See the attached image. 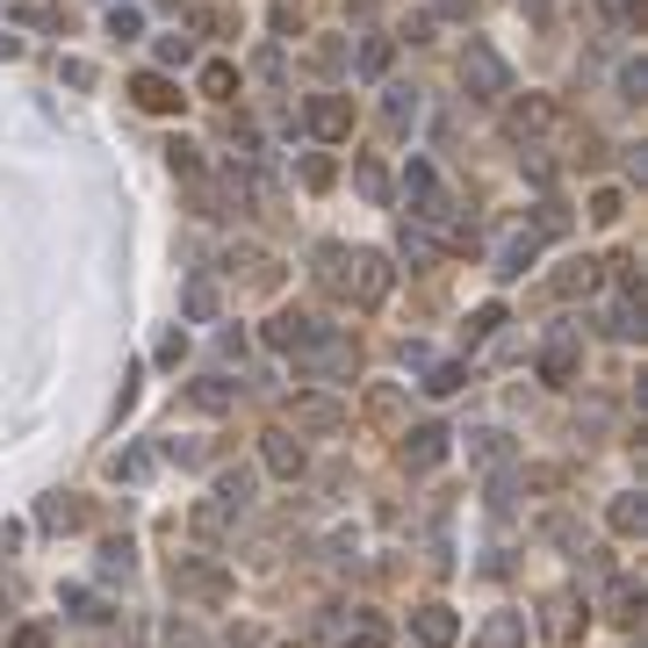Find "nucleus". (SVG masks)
Wrapping results in <instances>:
<instances>
[{"instance_id":"nucleus-1","label":"nucleus","mask_w":648,"mask_h":648,"mask_svg":"<svg viewBox=\"0 0 648 648\" xmlns=\"http://www.w3.org/2000/svg\"><path fill=\"white\" fill-rule=\"evenodd\" d=\"M317 281L332 296H354L360 310H382L396 289V267L382 253H346V245H317Z\"/></svg>"},{"instance_id":"nucleus-2","label":"nucleus","mask_w":648,"mask_h":648,"mask_svg":"<svg viewBox=\"0 0 648 648\" xmlns=\"http://www.w3.org/2000/svg\"><path fill=\"white\" fill-rule=\"evenodd\" d=\"M173 591H181V605H231V569L209 563V555H173Z\"/></svg>"},{"instance_id":"nucleus-3","label":"nucleus","mask_w":648,"mask_h":648,"mask_svg":"<svg viewBox=\"0 0 648 648\" xmlns=\"http://www.w3.org/2000/svg\"><path fill=\"white\" fill-rule=\"evenodd\" d=\"M461 86H468L476 102H505V94H512V66H505V51L483 44V36H468V51H461Z\"/></svg>"},{"instance_id":"nucleus-4","label":"nucleus","mask_w":648,"mask_h":648,"mask_svg":"<svg viewBox=\"0 0 648 648\" xmlns=\"http://www.w3.org/2000/svg\"><path fill=\"white\" fill-rule=\"evenodd\" d=\"M296 375H310V382H354L360 375V346L346 339V332H324L317 346L296 354Z\"/></svg>"},{"instance_id":"nucleus-5","label":"nucleus","mask_w":648,"mask_h":648,"mask_svg":"<svg viewBox=\"0 0 648 648\" xmlns=\"http://www.w3.org/2000/svg\"><path fill=\"white\" fill-rule=\"evenodd\" d=\"M259 468H267V476H281V483H296V476L310 468L303 432H296V426H267V432H259Z\"/></svg>"},{"instance_id":"nucleus-6","label":"nucleus","mask_w":648,"mask_h":648,"mask_svg":"<svg viewBox=\"0 0 648 648\" xmlns=\"http://www.w3.org/2000/svg\"><path fill=\"white\" fill-rule=\"evenodd\" d=\"M324 332H332V324H317L310 310H274V317H267V346H274V354H289V360L303 354V346H317Z\"/></svg>"},{"instance_id":"nucleus-7","label":"nucleus","mask_w":648,"mask_h":648,"mask_svg":"<svg viewBox=\"0 0 648 648\" xmlns=\"http://www.w3.org/2000/svg\"><path fill=\"white\" fill-rule=\"evenodd\" d=\"M577 360H583V346H577V324H555L547 332V346H541V382H577Z\"/></svg>"},{"instance_id":"nucleus-8","label":"nucleus","mask_w":648,"mask_h":648,"mask_svg":"<svg viewBox=\"0 0 648 648\" xmlns=\"http://www.w3.org/2000/svg\"><path fill=\"white\" fill-rule=\"evenodd\" d=\"M303 123H310V137L339 144V137H354V102H346V94H310Z\"/></svg>"},{"instance_id":"nucleus-9","label":"nucleus","mask_w":648,"mask_h":648,"mask_svg":"<svg viewBox=\"0 0 648 648\" xmlns=\"http://www.w3.org/2000/svg\"><path fill=\"white\" fill-rule=\"evenodd\" d=\"M447 447H454V432L447 426H404V468L410 476H426V468H440Z\"/></svg>"},{"instance_id":"nucleus-10","label":"nucleus","mask_w":648,"mask_h":648,"mask_svg":"<svg viewBox=\"0 0 648 648\" xmlns=\"http://www.w3.org/2000/svg\"><path fill=\"white\" fill-rule=\"evenodd\" d=\"M541 634H547L555 648H569V641L583 634V598H577V591H555V598L541 605Z\"/></svg>"},{"instance_id":"nucleus-11","label":"nucleus","mask_w":648,"mask_h":648,"mask_svg":"<svg viewBox=\"0 0 648 648\" xmlns=\"http://www.w3.org/2000/svg\"><path fill=\"white\" fill-rule=\"evenodd\" d=\"M410 634H418V648H454L461 641V620H454V605L426 598V605L410 613Z\"/></svg>"},{"instance_id":"nucleus-12","label":"nucleus","mask_w":648,"mask_h":648,"mask_svg":"<svg viewBox=\"0 0 648 648\" xmlns=\"http://www.w3.org/2000/svg\"><path fill=\"white\" fill-rule=\"evenodd\" d=\"M296 432H346V404L324 390H303L296 396Z\"/></svg>"},{"instance_id":"nucleus-13","label":"nucleus","mask_w":648,"mask_h":648,"mask_svg":"<svg viewBox=\"0 0 648 648\" xmlns=\"http://www.w3.org/2000/svg\"><path fill=\"white\" fill-rule=\"evenodd\" d=\"M541 259V231L533 223H519V231H505V245H497V281H519V274Z\"/></svg>"},{"instance_id":"nucleus-14","label":"nucleus","mask_w":648,"mask_h":648,"mask_svg":"<svg viewBox=\"0 0 648 648\" xmlns=\"http://www.w3.org/2000/svg\"><path fill=\"white\" fill-rule=\"evenodd\" d=\"M253 497H259V476L253 468H217V490H209V505H223L231 519L253 512Z\"/></svg>"},{"instance_id":"nucleus-15","label":"nucleus","mask_w":648,"mask_h":648,"mask_svg":"<svg viewBox=\"0 0 648 648\" xmlns=\"http://www.w3.org/2000/svg\"><path fill=\"white\" fill-rule=\"evenodd\" d=\"M181 404L202 410V418H223V410H239V382H223V375H202L181 390Z\"/></svg>"},{"instance_id":"nucleus-16","label":"nucleus","mask_w":648,"mask_h":648,"mask_svg":"<svg viewBox=\"0 0 648 648\" xmlns=\"http://www.w3.org/2000/svg\"><path fill=\"white\" fill-rule=\"evenodd\" d=\"M130 102L144 108V116H173V108H181V86H173L166 72H137V80H130Z\"/></svg>"},{"instance_id":"nucleus-17","label":"nucleus","mask_w":648,"mask_h":648,"mask_svg":"<svg viewBox=\"0 0 648 648\" xmlns=\"http://www.w3.org/2000/svg\"><path fill=\"white\" fill-rule=\"evenodd\" d=\"M641 605H648V591L634 577H613L605 583V620H613V627H641Z\"/></svg>"},{"instance_id":"nucleus-18","label":"nucleus","mask_w":648,"mask_h":648,"mask_svg":"<svg viewBox=\"0 0 648 648\" xmlns=\"http://www.w3.org/2000/svg\"><path fill=\"white\" fill-rule=\"evenodd\" d=\"M598 281H605V259H569V267L555 274V296L577 303V296H598Z\"/></svg>"},{"instance_id":"nucleus-19","label":"nucleus","mask_w":648,"mask_h":648,"mask_svg":"<svg viewBox=\"0 0 648 648\" xmlns=\"http://www.w3.org/2000/svg\"><path fill=\"white\" fill-rule=\"evenodd\" d=\"M461 440H468V461H476V468H512V440L497 426H476V432H461Z\"/></svg>"},{"instance_id":"nucleus-20","label":"nucleus","mask_w":648,"mask_h":648,"mask_svg":"<svg viewBox=\"0 0 648 648\" xmlns=\"http://www.w3.org/2000/svg\"><path fill=\"white\" fill-rule=\"evenodd\" d=\"M605 526H613L620 541H634V533L648 526V497H641V490H620L613 505H605Z\"/></svg>"},{"instance_id":"nucleus-21","label":"nucleus","mask_w":648,"mask_h":648,"mask_svg":"<svg viewBox=\"0 0 648 648\" xmlns=\"http://www.w3.org/2000/svg\"><path fill=\"white\" fill-rule=\"evenodd\" d=\"M181 310H188V324H217V310H223V289L209 281V274H195L188 289H181Z\"/></svg>"},{"instance_id":"nucleus-22","label":"nucleus","mask_w":648,"mask_h":648,"mask_svg":"<svg viewBox=\"0 0 648 648\" xmlns=\"http://www.w3.org/2000/svg\"><path fill=\"white\" fill-rule=\"evenodd\" d=\"M512 137H541V130H555V102L547 94H526V102H512Z\"/></svg>"},{"instance_id":"nucleus-23","label":"nucleus","mask_w":648,"mask_h":648,"mask_svg":"<svg viewBox=\"0 0 648 648\" xmlns=\"http://www.w3.org/2000/svg\"><path fill=\"white\" fill-rule=\"evenodd\" d=\"M526 641H533L526 613H490V627H483V648H526Z\"/></svg>"},{"instance_id":"nucleus-24","label":"nucleus","mask_w":648,"mask_h":648,"mask_svg":"<svg viewBox=\"0 0 648 648\" xmlns=\"http://www.w3.org/2000/svg\"><path fill=\"white\" fill-rule=\"evenodd\" d=\"M396 253H404V259H410V267H432V259H440V253H447V245H440V239H432L426 223H404V231H396Z\"/></svg>"},{"instance_id":"nucleus-25","label":"nucleus","mask_w":648,"mask_h":648,"mask_svg":"<svg viewBox=\"0 0 648 648\" xmlns=\"http://www.w3.org/2000/svg\"><path fill=\"white\" fill-rule=\"evenodd\" d=\"M605 339H641V296H620V303H605Z\"/></svg>"},{"instance_id":"nucleus-26","label":"nucleus","mask_w":648,"mask_h":648,"mask_svg":"<svg viewBox=\"0 0 648 648\" xmlns=\"http://www.w3.org/2000/svg\"><path fill=\"white\" fill-rule=\"evenodd\" d=\"M390 66H396V44H390V36H360V51H354V72H360V80H382Z\"/></svg>"},{"instance_id":"nucleus-27","label":"nucleus","mask_w":648,"mask_h":648,"mask_svg":"<svg viewBox=\"0 0 648 648\" xmlns=\"http://www.w3.org/2000/svg\"><path fill=\"white\" fill-rule=\"evenodd\" d=\"M152 468H159V454H152V447H123V454L108 461V476H116V483H130V490H137V483H152Z\"/></svg>"},{"instance_id":"nucleus-28","label":"nucleus","mask_w":648,"mask_h":648,"mask_svg":"<svg viewBox=\"0 0 648 648\" xmlns=\"http://www.w3.org/2000/svg\"><path fill=\"white\" fill-rule=\"evenodd\" d=\"M36 526L72 533V526H86V505H80V497H44V512H36Z\"/></svg>"},{"instance_id":"nucleus-29","label":"nucleus","mask_w":648,"mask_h":648,"mask_svg":"<svg viewBox=\"0 0 648 648\" xmlns=\"http://www.w3.org/2000/svg\"><path fill=\"white\" fill-rule=\"evenodd\" d=\"M188 533H195V541H223V533H231V512H223V505H209V497H202V505H195V512H188Z\"/></svg>"},{"instance_id":"nucleus-30","label":"nucleus","mask_w":648,"mask_h":648,"mask_svg":"<svg viewBox=\"0 0 648 648\" xmlns=\"http://www.w3.org/2000/svg\"><path fill=\"white\" fill-rule=\"evenodd\" d=\"M410 116H418V94H410V86H382V123H390V130H410Z\"/></svg>"},{"instance_id":"nucleus-31","label":"nucleus","mask_w":648,"mask_h":648,"mask_svg":"<svg viewBox=\"0 0 648 648\" xmlns=\"http://www.w3.org/2000/svg\"><path fill=\"white\" fill-rule=\"evenodd\" d=\"M368 418H375V426H404V390H390V382H382V390H368Z\"/></svg>"},{"instance_id":"nucleus-32","label":"nucleus","mask_w":648,"mask_h":648,"mask_svg":"<svg viewBox=\"0 0 648 648\" xmlns=\"http://www.w3.org/2000/svg\"><path fill=\"white\" fill-rule=\"evenodd\" d=\"M339 648H390V627H382V620H375V613H360V620H354V627H346V634H339Z\"/></svg>"},{"instance_id":"nucleus-33","label":"nucleus","mask_w":648,"mask_h":648,"mask_svg":"<svg viewBox=\"0 0 648 648\" xmlns=\"http://www.w3.org/2000/svg\"><path fill=\"white\" fill-rule=\"evenodd\" d=\"M461 390H468V368H461V360H440L426 375V396H461Z\"/></svg>"},{"instance_id":"nucleus-34","label":"nucleus","mask_w":648,"mask_h":648,"mask_svg":"<svg viewBox=\"0 0 648 648\" xmlns=\"http://www.w3.org/2000/svg\"><path fill=\"white\" fill-rule=\"evenodd\" d=\"M296 173H303V188H310V195H324L332 181H339V166H332L324 152H303V166H296Z\"/></svg>"},{"instance_id":"nucleus-35","label":"nucleus","mask_w":648,"mask_h":648,"mask_svg":"<svg viewBox=\"0 0 648 648\" xmlns=\"http://www.w3.org/2000/svg\"><path fill=\"white\" fill-rule=\"evenodd\" d=\"M354 188L368 195V202H390V173H382L375 159H360V166H354Z\"/></svg>"},{"instance_id":"nucleus-36","label":"nucleus","mask_w":648,"mask_h":648,"mask_svg":"<svg viewBox=\"0 0 648 648\" xmlns=\"http://www.w3.org/2000/svg\"><path fill=\"white\" fill-rule=\"evenodd\" d=\"M231 86H239V66H231V58H209V66H202V94H217V102H223Z\"/></svg>"},{"instance_id":"nucleus-37","label":"nucleus","mask_w":648,"mask_h":648,"mask_svg":"<svg viewBox=\"0 0 648 648\" xmlns=\"http://www.w3.org/2000/svg\"><path fill=\"white\" fill-rule=\"evenodd\" d=\"M66 613H72V620H108V605L86 591V583H66Z\"/></svg>"},{"instance_id":"nucleus-38","label":"nucleus","mask_w":648,"mask_h":648,"mask_svg":"<svg viewBox=\"0 0 648 648\" xmlns=\"http://www.w3.org/2000/svg\"><path fill=\"white\" fill-rule=\"evenodd\" d=\"M166 159H173V173H181V181H202V152H195L188 137H173V144H166Z\"/></svg>"},{"instance_id":"nucleus-39","label":"nucleus","mask_w":648,"mask_h":648,"mask_svg":"<svg viewBox=\"0 0 648 648\" xmlns=\"http://www.w3.org/2000/svg\"><path fill=\"white\" fill-rule=\"evenodd\" d=\"M620 217H627V195H620V188H598L591 195V223H620Z\"/></svg>"},{"instance_id":"nucleus-40","label":"nucleus","mask_w":648,"mask_h":648,"mask_svg":"<svg viewBox=\"0 0 648 648\" xmlns=\"http://www.w3.org/2000/svg\"><path fill=\"white\" fill-rule=\"evenodd\" d=\"M188 58H195V36H188V30L159 36V66H188Z\"/></svg>"},{"instance_id":"nucleus-41","label":"nucleus","mask_w":648,"mask_h":648,"mask_svg":"<svg viewBox=\"0 0 648 648\" xmlns=\"http://www.w3.org/2000/svg\"><path fill=\"white\" fill-rule=\"evenodd\" d=\"M512 490H519V468H497V476H490V497H483V505H490V512H512Z\"/></svg>"},{"instance_id":"nucleus-42","label":"nucleus","mask_w":648,"mask_h":648,"mask_svg":"<svg viewBox=\"0 0 648 648\" xmlns=\"http://www.w3.org/2000/svg\"><path fill=\"white\" fill-rule=\"evenodd\" d=\"M310 66H317V72H339L346 66V44H339V36H317V44H310Z\"/></svg>"},{"instance_id":"nucleus-43","label":"nucleus","mask_w":648,"mask_h":648,"mask_svg":"<svg viewBox=\"0 0 648 648\" xmlns=\"http://www.w3.org/2000/svg\"><path fill=\"white\" fill-rule=\"evenodd\" d=\"M641 94H648V66L627 58V66H620V102H641Z\"/></svg>"},{"instance_id":"nucleus-44","label":"nucleus","mask_w":648,"mask_h":648,"mask_svg":"<svg viewBox=\"0 0 648 648\" xmlns=\"http://www.w3.org/2000/svg\"><path fill=\"white\" fill-rule=\"evenodd\" d=\"M130 541H102V577H130Z\"/></svg>"},{"instance_id":"nucleus-45","label":"nucleus","mask_w":648,"mask_h":648,"mask_svg":"<svg viewBox=\"0 0 648 648\" xmlns=\"http://www.w3.org/2000/svg\"><path fill=\"white\" fill-rule=\"evenodd\" d=\"M231 22H239L231 8H195V15H188V30H202V36H223Z\"/></svg>"},{"instance_id":"nucleus-46","label":"nucleus","mask_w":648,"mask_h":648,"mask_svg":"<svg viewBox=\"0 0 648 648\" xmlns=\"http://www.w3.org/2000/svg\"><path fill=\"white\" fill-rule=\"evenodd\" d=\"M159 461H181V468H202V461H209V447H202V440H166V454H159Z\"/></svg>"},{"instance_id":"nucleus-47","label":"nucleus","mask_w":648,"mask_h":648,"mask_svg":"<svg viewBox=\"0 0 648 648\" xmlns=\"http://www.w3.org/2000/svg\"><path fill=\"white\" fill-rule=\"evenodd\" d=\"M159 368H181V360H188V332H181V324H173V332H166V339H159Z\"/></svg>"},{"instance_id":"nucleus-48","label":"nucleus","mask_w":648,"mask_h":648,"mask_svg":"<svg viewBox=\"0 0 648 648\" xmlns=\"http://www.w3.org/2000/svg\"><path fill=\"white\" fill-rule=\"evenodd\" d=\"M533 231H541V239H563V231H569V209H563V202H541Z\"/></svg>"},{"instance_id":"nucleus-49","label":"nucleus","mask_w":648,"mask_h":648,"mask_svg":"<svg viewBox=\"0 0 648 648\" xmlns=\"http://www.w3.org/2000/svg\"><path fill=\"white\" fill-rule=\"evenodd\" d=\"M497 324H505V303H483L476 317H468V339H490Z\"/></svg>"},{"instance_id":"nucleus-50","label":"nucleus","mask_w":648,"mask_h":648,"mask_svg":"<svg viewBox=\"0 0 648 648\" xmlns=\"http://www.w3.org/2000/svg\"><path fill=\"white\" fill-rule=\"evenodd\" d=\"M144 30V15H137V8H108V36H137Z\"/></svg>"},{"instance_id":"nucleus-51","label":"nucleus","mask_w":648,"mask_h":648,"mask_svg":"<svg viewBox=\"0 0 648 648\" xmlns=\"http://www.w3.org/2000/svg\"><path fill=\"white\" fill-rule=\"evenodd\" d=\"M526 181H533V188H547V181H555V159H541L533 144H526Z\"/></svg>"},{"instance_id":"nucleus-52","label":"nucleus","mask_w":648,"mask_h":648,"mask_svg":"<svg viewBox=\"0 0 648 648\" xmlns=\"http://www.w3.org/2000/svg\"><path fill=\"white\" fill-rule=\"evenodd\" d=\"M58 80H66V86H94V66H86V58H66V66H58Z\"/></svg>"},{"instance_id":"nucleus-53","label":"nucleus","mask_w":648,"mask_h":648,"mask_svg":"<svg viewBox=\"0 0 648 648\" xmlns=\"http://www.w3.org/2000/svg\"><path fill=\"white\" fill-rule=\"evenodd\" d=\"M8 648H51V627H15V634H8Z\"/></svg>"},{"instance_id":"nucleus-54","label":"nucleus","mask_w":648,"mask_h":648,"mask_svg":"<svg viewBox=\"0 0 648 648\" xmlns=\"http://www.w3.org/2000/svg\"><path fill=\"white\" fill-rule=\"evenodd\" d=\"M432 15H440V22H468V15H476V0H432Z\"/></svg>"},{"instance_id":"nucleus-55","label":"nucleus","mask_w":648,"mask_h":648,"mask_svg":"<svg viewBox=\"0 0 648 648\" xmlns=\"http://www.w3.org/2000/svg\"><path fill=\"white\" fill-rule=\"evenodd\" d=\"M605 8H613L620 30H641V0H605Z\"/></svg>"},{"instance_id":"nucleus-56","label":"nucleus","mask_w":648,"mask_h":648,"mask_svg":"<svg viewBox=\"0 0 648 648\" xmlns=\"http://www.w3.org/2000/svg\"><path fill=\"white\" fill-rule=\"evenodd\" d=\"M166 648H202V634H195L188 620H173V627H166Z\"/></svg>"},{"instance_id":"nucleus-57","label":"nucleus","mask_w":648,"mask_h":648,"mask_svg":"<svg viewBox=\"0 0 648 648\" xmlns=\"http://www.w3.org/2000/svg\"><path fill=\"white\" fill-rule=\"evenodd\" d=\"M526 15H533V22H547V15H555V0H526Z\"/></svg>"},{"instance_id":"nucleus-58","label":"nucleus","mask_w":648,"mask_h":648,"mask_svg":"<svg viewBox=\"0 0 648 648\" xmlns=\"http://www.w3.org/2000/svg\"><path fill=\"white\" fill-rule=\"evenodd\" d=\"M0 58H22V36H0Z\"/></svg>"},{"instance_id":"nucleus-59","label":"nucleus","mask_w":648,"mask_h":648,"mask_svg":"<svg viewBox=\"0 0 648 648\" xmlns=\"http://www.w3.org/2000/svg\"><path fill=\"white\" fill-rule=\"evenodd\" d=\"M159 8H181V0H159Z\"/></svg>"},{"instance_id":"nucleus-60","label":"nucleus","mask_w":648,"mask_h":648,"mask_svg":"<svg viewBox=\"0 0 648 648\" xmlns=\"http://www.w3.org/2000/svg\"><path fill=\"white\" fill-rule=\"evenodd\" d=\"M281 648H296V641H281Z\"/></svg>"}]
</instances>
